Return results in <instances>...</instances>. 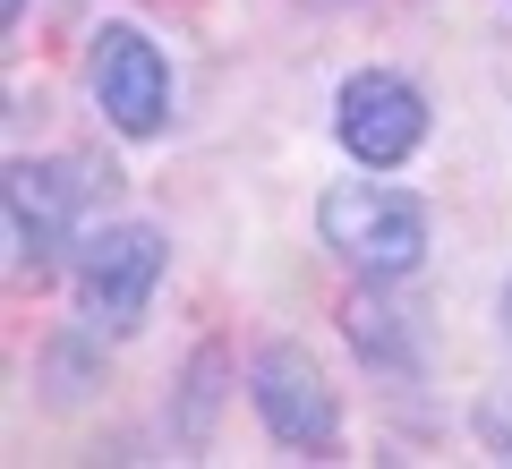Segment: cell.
<instances>
[{
	"instance_id": "obj_1",
	"label": "cell",
	"mask_w": 512,
	"mask_h": 469,
	"mask_svg": "<svg viewBox=\"0 0 512 469\" xmlns=\"http://www.w3.org/2000/svg\"><path fill=\"white\" fill-rule=\"evenodd\" d=\"M316 231H325V248L342 256L350 273L402 282V273H419V256H427V205L410 197V188H384V180H342V188H325V205H316Z\"/></svg>"
},
{
	"instance_id": "obj_2",
	"label": "cell",
	"mask_w": 512,
	"mask_h": 469,
	"mask_svg": "<svg viewBox=\"0 0 512 469\" xmlns=\"http://www.w3.org/2000/svg\"><path fill=\"white\" fill-rule=\"evenodd\" d=\"M163 231L154 222H103V231H86V248H77V316H86L94 333H128L146 325L154 290H163Z\"/></svg>"
},
{
	"instance_id": "obj_3",
	"label": "cell",
	"mask_w": 512,
	"mask_h": 469,
	"mask_svg": "<svg viewBox=\"0 0 512 469\" xmlns=\"http://www.w3.org/2000/svg\"><path fill=\"white\" fill-rule=\"evenodd\" d=\"M333 137L359 171H393L427 145V94L402 69H350L333 94Z\"/></svg>"
},
{
	"instance_id": "obj_4",
	"label": "cell",
	"mask_w": 512,
	"mask_h": 469,
	"mask_svg": "<svg viewBox=\"0 0 512 469\" xmlns=\"http://www.w3.org/2000/svg\"><path fill=\"white\" fill-rule=\"evenodd\" d=\"M248 401H256V418H265V435L282 452H333L342 444V401H333L325 367L299 342H265L248 359Z\"/></svg>"
},
{
	"instance_id": "obj_5",
	"label": "cell",
	"mask_w": 512,
	"mask_h": 469,
	"mask_svg": "<svg viewBox=\"0 0 512 469\" xmlns=\"http://www.w3.org/2000/svg\"><path fill=\"white\" fill-rule=\"evenodd\" d=\"M86 86H94V111H103L120 137H163V120H171V69H163V52H154L146 26H94Z\"/></svg>"
},
{
	"instance_id": "obj_6",
	"label": "cell",
	"mask_w": 512,
	"mask_h": 469,
	"mask_svg": "<svg viewBox=\"0 0 512 469\" xmlns=\"http://www.w3.org/2000/svg\"><path fill=\"white\" fill-rule=\"evenodd\" d=\"M77 205H86V171L77 163H9V273L43 282L60 248L77 239Z\"/></svg>"
},
{
	"instance_id": "obj_7",
	"label": "cell",
	"mask_w": 512,
	"mask_h": 469,
	"mask_svg": "<svg viewBox=\"0 0 512 469\" xmlns=\"http://www.w3.org/2000/svg\"><path fill=\"white\" fill-rule=\"evenodd\" d=\"M342 325H350V342H359V359L367 367H384V376H410V342H402V316L376 299V290H359V299L342 307Z\"/></svg>"
},
{
	"instance_id": "obj_8",
	"label": "cell",
	"mask_w": 512,
	"mask_h": 469,
	"mask_svg": "<svg viewBox=\"0 0 512 469\" xmlns=\"http://www.w3.org/2000/svg\"><path fill=\"white\" fill-rule=\"evenodd\" d=\"M222 350H197V367H188V418H180V435H188V444H197V435L205 427H214V393H222Z\"/></svg>"
},
{
	"instance_id": "obj_9",
	"label": "cell",
	"mask_w": 512,
	"mask_h": 469,
	"mask_svg": "<svg viewBox=\"0 0 512 469\" xmlns=\"http://www.w3.org/2000/svg\"><path fill=\"white\" fill-rule=\"evenodd\" d=\"M0 18H9V26H18V18H26V0H0Z\"/></svg>"
},
{
	"instance_id": "obj_10",
	"label": "cell",
	"mask_w": 512,
	"mask_h": 469,
	"mask_svg": "<svg viewBox=\"0 0 512 469\" xmlns=\"http://www.w3.org/2000/svg\"><path fill=\"white\" fill-rule=\"evenodd\" d=\"M504 342H512V282H504Z\"/></svg>"
}]
</instances>
